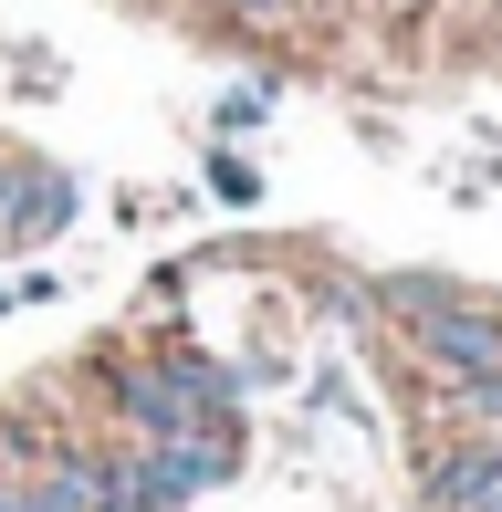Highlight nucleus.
I'll list each match as a JSON object with an SVG mask.
<instances>
[{"label": "nucleus", "mask_w": 502, "mask_h": 512, "mask_svg": "<svg viewBox=\"0 0 502 512\" xmlns=\"http://www.w3.org/2000/svg\"><path fill=\"white\" fill-rule=\"evenodd\" d=\"M210 189H220V199H231V209H251V199H262V178H251V168H241V157H210Z\"/></svg>", "instance_id": "nucleus-5"}, {"label": "nucleus", "mask_w": 502, "mask_h": 512, "mask_svg": "<svg viewBox=\"0 0 502 512\" xmlns=\"http://www.w3.org/2000/svg\"><path fill=\"white\" fill-rule=\"evenodd\" d=\"M116 481H126V512H178L210 481H231V439H147L136 460H116Z\"/></svg>", "instance_id": "nucleus-2"}, {"label": "nucleus", "mask_w": 502, "mask_h": 512, "mask_svg": "<svg viewBox=\"0 0 502 512\" xmlns=\"http://www.w3.org/2000/svg\"><path fill=\"white\" fill-rule=\"evenodd\" d=\"M262 115H272V95H262V84H241V95H231V105H220V126H231V136H241V126H262Z\"/></svg>", "instance_id": "nucleus-6"}, {"label": "nucleus", "mask_w": 502, "mask_h": 512, "mask_svg": "<svg viewBox=\"0 0 502 512\" xmlns=\"http://www.w3.org/2000/svg\"><path fill=\"white\" fill-rule=\"evenodd\" d=\"M387 293H398V314L419 324V345H429L461 387L502 377V314H492V304H471V293H450V283H387Z\"/></svg>", "instance_id": "nucleus-1"}, {"label": "nucleus", "mask_w": 502, "mask_h": 512, "mask_svg": "<svg viewBox=\"0 0 502 512\" xmlns=\"http://www.w3.org/2000/svg\"><path fill=\"white\" fill-rule=\"evenodd\" d=\"M429 512H502V439H471V450H440L419 471Z\"/></svg>", "instance_id": "nucleus-3"}, {"label": "nucleus", "mask_w": 502, "mask_h": 512, "mask_svg": "<svg viewBox=\"0 0 502 512\" xmlns=\"http://www.w3.org/2000/svg\"><path fill=\"white\" fill-rule=\"evenodd\" d=\"M74 220V178L63 168H0V241H53Z\"/></svg>", "instance_id": "nucleus-4"}, {"label": "nucleus", "mask_w": 502, "mask_h": 512, "mask_svg": "<svg viewBox=\"0 0 502 512\" xmlns=\"http://www.w3.org/2000/svg\"><path fill=\"white\" fill-rule=\"evenodd\" d=\"M461 408L482 418V429H502V377H482V387H461Z\"/></svg>", "instance_id": "nucleus-7"}, {"label": "nucleus", "mask_w": 502, "mask_h": 512, "mask_svg": "<svg viewBox=\"0 0 502 512\" xmlns=\"http://www.w3.org/2000/svg\"><path fill=\"white\" fill-rule=\"evenodd\" d=\"M0 314H11V283H0Z\"/></svg>", "instance_id": "nucleus-8"}]
</instances>
